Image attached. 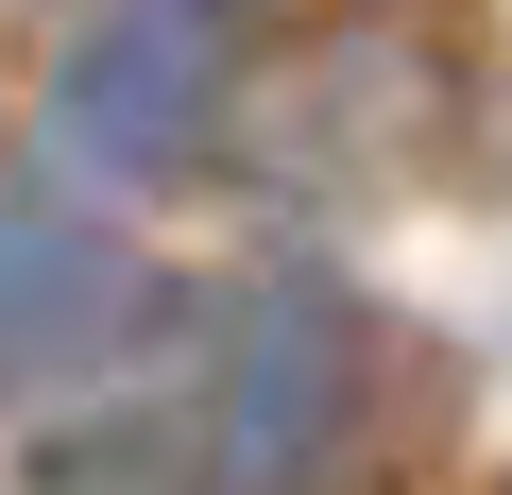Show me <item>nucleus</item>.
Segmentation results:
<instances>
[{
  "mask_svg": "<svg viewBox=\"0 0 512 495\" xmlns=\"http://www.w3.org/2000/svg\"><path fill=\"white\" fill-rule=\"evenodd\" d=\"M188 461L205 495H376L393 478V308L325 257H274L205 325Z\"/></svg>",
  "mask_w": 512,
  "mask_h": 495,
  "instance_id": "f257e3e1",
  "label": "nucleus"
},
{
  "mask_svg": "<svg viewBox=\"0 0 512 495\" xmlns=\"http://www.w3.org/2000/svg\"><path fill=\"white\" fill-rule=\"evenodd\" d=\"M256 69V0H86L52 52V154L103 188H171Z\"/></svg>",
  "mask_w": 512,
  "mask_h": 495,
  "instance_id": "f03ea898",
  "label": "nucleus"
},
{
  "mask_svg": "<svg viewBox=\"0 0 512 495\" xmlns=\"http://www.w3.org/2000/svg\"><path fill=\"white\" fill-rule=\"evenodd\" d=\"M120 325H137V257H120V222H86L69 188H18V171H0V393L86 376Z\"/></svg>",
  "mask_w": 512,
  "mask_h": 495,
  "instance_id": "7ed1b4c3",
  "label": "nucleus"
},
{
  "mask_svg": "<svg viewBox=\"0 0 512 495\" xmlns=\"http://www.w3.org/2000/svg\"><path fill=\"white\" fill-rule=\"evenodd\" d=\"M35 495H205L188 461V410H86L35 444Z\"/></svg>",
  "mask_w": 512,
  "mask_h": 495,
  "instance_id": "20e7f679",
  "label": "nucleus"
}]
</instances>
